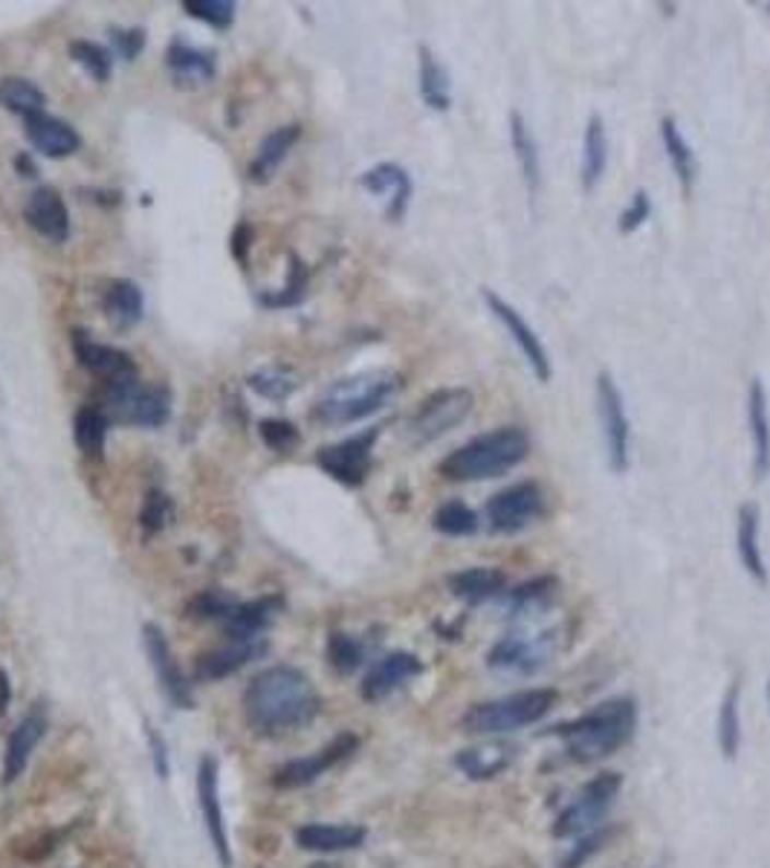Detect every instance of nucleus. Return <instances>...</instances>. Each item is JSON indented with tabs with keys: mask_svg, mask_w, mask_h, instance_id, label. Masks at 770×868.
I'll list each match as a JSON object with an SVG mask.
<instances>
[{
	"mask_svg": "<svg viewBox=\"0 0 770 868\" xmlns=\"http://www.w3.org/2000/svg\"><path fill=\"white\" fill-rule=\"evenodd\" d=\"M319 692L305 671L293 666H270L249 680L244 692L247 724L264 736L298 729L319 715Z\"/></svg>",
	"mask_w": 770,
	"mask_h": 868,
	"instance_id": "1",
	"label": "nucleus"
},
{
	"mask_svg": "<svg viewBox=\"0 0 770 868\" xmlns=\"http://www.w3.org/2000/svg\"><path fill=\"white\" fill-rule=\"evenodd\" d=\"M531 452V438L522 426H498L484 431L455 452H449L438 463V472L455 484H475V480H493L516 469Z\"/></svg>",
	"mask_w": 770,
	"mask_h": 868,
	"instance_id": "2",
	"label": "nucleus"
},
{
	"mask_svg": "<svg viewBox=\"0 0 770 868\" xmlns=\"http://www.w3.org/2000/svg\"><path fill=\"white\" fill-rule=\"evenodd\" d=\"M638 727V706L629 698H614V701L600 703L594 712L582 718L556 727V733L565 738L568 756L580 764H591L605 756L620 750Z\"/></svg>",
	"mask_w": 770,
	"mask_h": 868,
	"instance_id": "3",
	"label": "nucleus"
},
{
	"mask_svg": "<svg viewBox=\"0 0 770 868\" xmlns=\"http://www.w3.org/2000/svg\"><path fill=\"white\" fill-rule=\"evenodd\" d=\"M403 380L398 371L389 368H377V371H363L345 380L333 382L331 389L316 400L313 420L324 426H351L365 417H371L389 403L400 391Z\"/></svg>",
	"mask_w": 770,
	"mask_h": 868,
	"instance_id": "4",
	"label": "nucleus"
},
{
	"mask_svg": "<svg viewBox=\"0 0 770 868\" xmlns=\"http://www.w3.org/2000/svg\"><path fill=\"white\" fill-rule=\"evenodd\" d=\"M559 701L556 689H524V692H513L498 701H484L475 703L464 712L461 727L466 733L475 736H493V733H510V729L531 727L536 721H542L547 712L554 710Z\"/></svg>",
	"mask_w": 770,
	"mask_h": 868,
	"instance_id": "5",
	"label": "nucleus"
},
{
	"mask_svg": "<svg viewBox=\"0 0 770 868\" xmlns=\"http://www.w3.org/2000/svg\"><path fill=\"white\" fill-rule=\"evenodd\" d=\"M108 420L122 423V426H142V429H157L171 414V400L168 391L159 385H145L137 377L110 382L105 394V408Z\"/></svg>",
	"mask_w": 770,
	"mask_h": 868,
	"instance_id": "6",
	"label": "nucleus"
},
{
	"mask_svg": "<svg viewBox=\"0 0 770 868\" xmlns=\"http://www.w3.org/2000/svg\"><path fill=\"white\" fill-rule=\"evenodd\" d=\"M596 414L603 429L605 461L614 475H626L631 466V420L620 385L608 371L596 373Z\"/></svg>",
	"mask_w": 770,
	"mask_h": 868,
	"instance_id": "7",
	"label": "nucleus"
},
{
	"mask_svg": "<svg viewBox=\"0 0 770 868\" xmlns=\"http://www.w3.org/2000/svg\"><path fill=\"white\" fill-rule=\"evenodd\" d=\"M475 397L470 389H438L431 391L429 397L417 405V412L408 417L406 435L415 447H426L431 440L443 438L447 431H452L455 426L473 414Z\"/></svg>",
	"mask_w": 770,
	"mask_h": 868,
	"instance_id": "8",
	"label": "nucleus"
},
{
	"mask_svg": "<svg viewBox=\"0 0 770 868\" xmlns=\"http://www.w3.org/2000/svg\"><path fill=\"white\" fill-rule=\"evenodd\" d=\"M620 773H600V776L591 778L589 785L582 787V794L559 813V819L554 822V836L568 840V836H585L596 831L620 794Z\"/></svg>",
	"mask_w": 770,
	"mask_h": 868,
	"instance_id": "9",
	"label": "nucleus"
},
{
	"mask_svg": "<svg viewBox=\"0 0 770 868\" xmlns=\"http://www.w3.org/2000/svg\"><path fill=\"white\" fill-rule=\"evenodd\" d=\"M481 301H484L489 313L496 316L498 322H501V328L510 333V340H513L516 347L522 350L524 362L531 365L533 377H536L538 382H550V377H554L550 354H547V347H545V342H542V336H538V333L531 328V322H528V319H524V316L519 313V310H516V307L510 305L505 296H498L496 289L481 287Z\"/></svg>",
	"mask_w": 770,
	"mask_h": 868,
	"instance_id": "10",
	"label": "nucleus"
},
{
	"mask_svg": "<svg viewBox=\"0 0 770 868\" xmlns=\"http://www.w3.org/2000/svg\"><path fill=\"white\" fill-rule=\"evenodd\" d=\"M545 510V496L536 480H519L513 487L501 489L487 501V521L493 533L510 536L531 527Z\"/></svg>",
	"mask_w": 770,
	"mask_h": 868,
	"instance_id": "11",
	"label": "nucleus"
},
{
	"mask_svg": "<svg viewBox=\"0 0 770 868\" xmlns=\"http://www.w3.org/2000/svg\"><path fill=\"white\" fill-rule=\"evenodd\" d=\"M380 440V426L368 431H359L354 438H345L333 447H324L316 452V463L322 466L333 480H340L345 487H359L374 463V447Z\"/></svg>",
	"mask_w": 770,
	"mask_h": 868,
	"instance_id": "12",
	"label": "nucleus"
},
{
	"mask_svg": "<svg viewBox=\"0 0 770 868\" xmlns=\"http://www.w3.org/2000/svg\"><path fill=\"white\" fill-rule=\"evenodd\" d=\"M221 770H217L215 756H203L198 764V799L200 813H203V828L212 840V848L217 854L221 868H233V852H229V836H226L224 805H221Z\"/></svg>",
	"mask_w": 770,
	"mask_h": 868,
	"instance_id": "13",
	"label": "nucleus"
},
{
	"mask_svg": "<svg viewBox=\"0 0 770 868\" xmlns=\"http://www.w3.org/2000/svg\"><path fill=\"white\" fill-rule=\"evenodd\" d=\"M556 649L554 631H542L536 637L528 634H507L501 637L487 654V663L493 669L501 671H536L545 666L547 657Z\"/></svg>",
	"mask_w": 770,
	"mask_h": 868,
	"instance_id": "14",
	"label": "nucleus"
},
{
	"mask_svg": "<svg viewBox=\"0 0 770 868\" xmlns=\"http://www.w3.org/2000/svg\"><path fill=\"white\" fill-rule=\"evenodd\" d=\"M356 747H359V738L351 736V733H345V736H340V738H333L331 745L324 747V750L313 752V756H307V759L287 761L284 768L275 770L273 785L279 787V790H293V787L313 785L316 778L322 776V773H328L333 764H340L342 759H348Z\"/></svg>",
	"mask_w": 770,
	"mask_h": 868,
	"instance_id": "15",
	"label": "nucleus"
},
{
	"mask_svg": "<svg viewBox=\"0 0 770 868\" xmlns=\"http://www.w3.org/2000/svg\"><path fill=\"white\" fill-rule=\"evenodd\" d=\"M142 637H145V652H149V661L151 666H154V675H157L159 680V689L166 692V698L175 703V706H180V710H191V706H194V694H191V687L186 683V678H182L180 663L175 661L166 634H163L154 622H149V626L142 629Z\"/></svg>",
	"mask_w": 770,
	"mask_h": 868,
	"instance_id": "16",
	"label": "nucleus"
},
{
	"mask_svg": "<svg viewBox=\"0 0 770 868\" xmlns=\"http://www.w3.org/2000/svg\"><path fill=\"white\" fill-rule=\"evenodd\" d=\"M44 733H47V710L38 701L29 706V712L9 736L7 756H3V785H12V782H17V776H24L26 764L33 759L35 747L42 745Z\"/></svg>",
	"mask_w": 770,
	"mask_h": 868,
	"instance_id": "17",
	"label": "nucleus"
},
{
	"mask_svg": "<svg viewBox=\"0 0 770 868\" xmlns=\"http://www.w3.org/2000/svg\"><path fill=\"white\" fill-rule=\"evenodd\" d=\"M363 189L371 191L374 198L386 200V217L391 224H400L408 212V203H412V177L403 166L398 163H380V166L368 168L363 174Z\"/></svg>",
	"mask_w": 770,
	"mask_h": 868,
	"instance_id": "18",
	"label": "nucleus"
},
{
	"mask_svg": "<svg viewBox=\"0 0 770 868\" xmlns=\"http://www.w3.org/2000/svg\"><path fill=\"white\" fill-rule=\"evenodd\" d=\"M73 350L84 371L105 377L108 382L137 377V365H133L131 356L119 350V347L102 345V342L91 340L84 331H73Z\"/></svg>",
	"mask_w": 770,
	"mask_h": 868,
	"instance_id": "19",
	"label": "nucleus"
},
{
	"mask_svg": "<svg viewBox=\"0 0 770 868\" xmlns=\"http://www.w3.org/2000/svg\"><path fill=\"white\" fill-rule=\"evenodd\" d=\"M423 671V663L417 661L415 654L408 652H391L386 654V657H380V661L374 663L371 669H368V675H365L363 680V698L365 701H382V698H389L394 689H400L406 680L417 678Z\"/></svg>",
	"mask_w": 770,
	"mask_h": 868,
	"instance_id": "20",
	"label": "nucleus"
},
{
	"mask_svg": "<svg viewBox=\"0 0 770 868\" xmlns=\"http://www.w3.org/2000/svg\"><path fill=\"white\" fill-rule=\"evenodd\" d=\"M26 224L33 226L42 238L52 243H64L70 238V212L64 206V198L52 186L35 189L26 200Z\"/></svg>",
	"mask_w": 770,
	"mask_h": 868,
	"instance_id": "21",
	"label": "nucleus"
},
{
	"mask_svg": "<svg viewBox=\"0 0 770 868\" xmlns=\"http://www.w3.org/2000/svg\"><path fill=\"white\" fill-rule=\"evenodd\" d=\"M24 131L29 145H33L35 151H42L44 157L52 159L70 157V154H75L79 145H82L73 124H67L64 119L50 114H38L24 119Z\"/></svg>",
	"mask_w": 770,
	"mask_h": 868,
	"instance_id": "22",
	"label": "nucleus"
},
{
	"mask_svg": "<svg viewBox=\"0 0 770 868\" xmlns=\"http://www.w3.org/2000/svg\"><path fill=\"white\" fill-rule=\"evenodd\" d=\"M516 759H519V750L510 741H484V745L458 752L455 764L466 778L487 782V778L501 776Z\"/></svg>",
	"mask_w": 770,
	"mask_h": 868,
	"instance_id": "23",
	"label": "nucleus"
},
{
	"mask_svg": "<svg viewBox=\"0 0 770 868\" xmlns=\"http://www.w3.org/2000/svg\"><path fill=\"white\" fill-rule=\"evenodd\" d=\"M747 429L754 438V472L756 478L765 480L770 475V408L768 394L759 377L747 385Z\"/></svg>",
	"mask_w": 770,
	"mask_h": 868,
	"instance_id": "24",
	"label": "nucleus"
},
{
	"mask_svg": "<svg viewBox=\"0 0 770 868\" xmlns=\"http://www.w3.org/2000/svg\"><path fill=\"white\" fill-rule=\"evenodd\" d=\"M266 652V643L261 637L256 640H233V643L221 645L215 652L200 657L198 663V680H224L244 669L249 661H258Z\"/></svg>",
	"mask_w": 770,
	"mask_h": 868,
	"instance_id": "25",
	"label": "nucleus"
},
{
	"mask_svg": "<svg viewBox=\"0 0 770 868\" xmlns=\"http://www.w3.org/2000/svg\"><path fill=\"white\" fill-rule=\"evenodd\" d=\"M759 527H762V513H759V504L747 501V504L738 507V527H736V547H738V559H742V568H745L750 576L756 579V585H768V568H765V556H762V545H759Z\"/></svg>",
	"mask_w": 770,
	"mask_h": 868,
	"instance_id": "26",
	"label": "nucleus"
},
{
	"mask_svg": "<svg viewBox=\"0 0 770 868\" xmlns=\"http://www.w3.org/2000/svg\"><path fill=\"white\" fill-rule=\"evenodd\" d=\"M510 145H513L516 163L522 168L528 194H531V200H536L538 189H542V157H538V142L533 136L531 124L519 110H510Z\"/></svg>",
	"mask_w": 770,
	"mask_h": 868,
	"instance_id": "27",
	"label": "nucleus"
},
{
	"mask_svg": "<svg viewBox=\"0 0 770 868\" xmlns=\"http://www.w3.org/2000/svg\"><path fill=\"white\" fill-rule=\"evenodd\" d=\"M449 591L470 605H481L496 599L507 591V573L498 568H466L447 579Z\"/></svg>",
	"mask_w": 770,
	"mask_h": 868,
	"instance_id": "28",
	"label": "nucleus"
},
{
	"mask_svg": "<svg viewBox=\"0 0 770 868\" xmlns=\"http://www.w3.org/2000/svg\"><path fill=\"white\" fill-rule=\"evenodd\" d=\"M365 843V828L359 825H301L296 831V845L305 852L336 854L351 852Z\"/></svg>",
	"mask_w": 770,
	"mask_h": 868,
	"instance_id": "29",
	"label": "nucleus"
},
{
	"mask_svg": "<svg viewBox=\"0 0 770 868\" xmlns=\"http://www.w3.org/2000/svg\"><path fill=\"white\" fill-rule=\"evenodd\" d=\"M608 168V133H605L603 116L594 114L585 122L582 131V163H580V180L582 189L594 191L600 180L605 177Z\"/></svg>",
	"mask_w": 770,
	"mask_h": 868,
	"instance_id": "30",
	"label": "nucleus"
},
{
	"mask_svg": "<svg viewBox=\"0 0 770 868\" xmlns=\"http://www.w3.org/2000/svg\"><path fill=\"white\" fill-rule=\"evenodd\" d=\"M301 136V124H284L275 128L273 133H266L264 142L258 145L256 159L249 163V180L252 182H266L275 174V168L282 166L284 157L291 154V148Z\"/></svg>",
	"mask_w": 770,
	"mask_h": 868,
	"instance_id": "31",
	"label": "nucleus"
},
{
	"mask_svg": "<svg viewBox=\"0 0 770 868\" xmlns=\"http://www.w3.org/2000/svg\"><path fill=\"white\" fill-rule=\"evenodd\" d=\"M661 140H663V151H666V159H670L672 171L678 177V182L684 186V191H692L698 180V157L689 140L684 136V131L678 128V122L672 116H663L661 119Z\"/></svg>",
	"mask_w": 770,
	"mask_h": 868,
	"instance_id": "32",
	"label": "nucleus"
},
{
	"mask_svg": "<svg viewBox=\"0 0 770 868\" xmlns=\"http://www.w3.org/2000/svg\"><path fill=\"white\" fill-rule=\"evenodd\" d=\"M417 87H420V99L431 110H449L452 108V79L449 70L438 61V56L429 47H420V64H417Z\"/></svg>",
	"mask_w": 770,
	"mask_h": 868,
	"instance_id": "33",
	"label": "nucleus"
},
{
	"mask_svg": "<svg viewBox=\"0 0 770 868\" xmlns=\"http://www.w3.org/2000/svg\"><path fill=\"white\" fill-rule=\"evenodd\" d=\"M168 70L180 84H203L215 79V52L198 50L186 41H175L166 52Z\"/></svg>",
	"mask_w": 770,
	"mask_h": 868,
	"instance_id": "34",
	"label": "nucleus"
},
{
	"mask_svg": "<svg viewBox=\"0 0 770 868\" xmlns=\"http://www.w3.org/2000/svg\"><path fill=\"white\" fill-rule=\"evenodd\" d=\"M559 582L554 576H538V579H528L513 591H507L505 596V614L513 617V620H522V617H533V614L545 611L547 605L554 603V594Z\"/></svg>",
	"mask_w": 770,
	"mask_h": 868,
	"instance_id": "35",
	"label": "nucleus"
},
{
	"mask_svg": "<svg viewBox=\"0 0 770 868\" xmlns=\"http://www.w3.org/2000/svg\"><path fill=\"white\" fill-rule=\"evenodd\" d=\"M279 611L275 599H256V603H238L235 611L226 617L224 629L233 640H256L261 631L270 626V620Z\"/></svg>",
	"mask_w": 770,
	"mask_h": 868,
	"instance_id": "36",
	"label": "nucleus"
},
{
	"mask_svg": "<svg viewBox=\"0 0 770 868\" xmlns=\"http://www.w3.org/2000/svg\"><path fill=\"white\" fill-rule=\"evenodd\" d=\"M142 289L128 278H117L105 293V313L117 328H133L142 319Z\"/></svg>",
	"mask_w": 770,
	"mask_h": 868,
	"instance_id": "37",
	"label": "nucleus"
},
{
	"mask_svg": "<svg viewBox=\"0 0 770 868\" xmlns=\"http://www.w3.org/2000/svg\"><path fill=\"white\" fill-rule=\"evenodd\" d=\"M108 429H110L108 414L102 412V408H96V405H84L82 412L75 414L73 423L75 447L82 449L84 455L102 457V452H105V440H108Z\"/></svg>",
	"mask_w": 770,
	"mask_h": 868,
	"instance_id": "38",
	"label": "nucleus"
},
{
	"mask_svg": "<svg viewBox=\"0 0 770 868\" xmlns=\"http://www.w3.org/2000/svg\"><path fill=\"white\" fill-rule=\"evenodd\" d=\"M0 105H3L9 114H17L24 116V119H29V116L44 114L47 99H44V93L38 91L33 82L17 79V75H7V79H0Z\"/></svg>",
	"mask_w": 770,
	"mask_h": 868,
	"instance_id": "39",
	"label": "nucleus"
},
{
	"mask_svg": "<svg viewBox=\"0 0 770 868\" xmlns=\"http://www.w3.org/2000/svg\"><path fill=\"white\" fill-rule=\"evenodd\" d=\"M738 701H742V683L738 678L730 683L724 701L719 710V747L727 759H736L742 747V715H738Z\"/></svg>",
	"mask_w": 770,
	"mask_h": 868,
	"instance_id": "40",
	"label": "nucleus"
},
{
	"mask_svg": "<svg viewBox=\"0 0 770 868\" xmlns=\"http://www.w3.org/2000/svg\"><path fill=\"white\" fill-rule=\"evenodd\" d=\"M431 524H435L440 536L449 538L475 536L481 527L478 513L470 504H464V501H447V504H440L435 510V515H431Z\"/></svg>",
	"mask_w": 770,
	"mask_h": 868,
	"instance_id": "41",
	"label": "nucleus"
},
{
	"mask_svg": "<svg viewBox=\"0 0 770 868\" xmlns=\"http://www.w3.org/2000/svg\"><path fill=\"white\" fill-rule=\"evenodd\" d=\"M247 385L256 394H261V397L282 403V400H287L298 389V380L296 373L287 371V368H261V371L249 373Z\"/></svg>",
	"mask_w": 770,
	"mask_h": 868,
	"instance_id": "42",
	"label": "nucleus"
},
{
	"mask_svg": "<svg viewBox=\"0 0 770 868\" xmlns=\"http://www.w3.org/2000/svg\"><path fill=\"white\" fill-rule=\"evenodd\" d=\"M365 661V645L356 640L354 634H342V631H333L328 637V663L340 675H354Z\"/></svg>",
	"mask_w": 770,
	"mask_h": 868,
	"instance_id": "43",
	"label": "nucleus"
},
{
	"mask_svg": "<svg viewBox=\"0 0 770 868\" xmlns=\"http://www.w3.org/2000/svg\"><path fill=\"white\" fill-rule=\"evenodd\" d=\"M70 56L84 73L96 79V82H108L114 73V56H110L102 44L96 41H73L70 44Z\"/></svg>",
	"mask_w": 770,
	"mask_h": 868,
	"instance_id": "44",
	"label": "nucleus"
},
{
	"mask_svg": "<svg viewBox=\"0 0 770 868\" xmlns=\"http://www.w3.org/2000/svg\"><path fill=\"white\" fill-rule=\"evenodd\" d=\"M182 9L215 29H229L235 21V3H226V0H182Z\"/></svg>",
	"mask_w": 770,
	"mask_h": 868,
	"instance_id": "45",
	"label": "nucleus"
},
{
	"mask_svg": "<svg viewBox=\"0 0 770 868\" xmlns=\"http://www.w3.org/2000/svg\"><path fill=\"white\" fill-rule=\"evenodd\" d=\"M258 435L264 440V447L273 449V452H291L301 440L296 426L291 420H279V417H266V420L258 423Z\"/></svg>",
	"mask_w": 770,
	"mask_h": 868,
	"instance_id": "46",
	"label": "nucleus"
},
{
	"mask_svg": "<svg viewBox=\"0 0 770 868\" xmlns=\"http://www.w3.org/2000/svg\"><path fill=\"white\" fill-rule=\"evenodd\" d=\"M305 296H307V270L305 264L293 255L291 275H287V284H284L282 293H275V296H261V301H264L266 307H293Z\"/></svg>",
	"mask_w": 770,
	"mask_h": 868,
	"instance_id": "47",
	"label": "nucleus"
},
{
	"mask_svg": "<svg viewBox=\"0 0 770 868\" xmlns=\"http://www.w3.org/2000/svg\"><path fill=\"white\" fill-rule=\"evenodd\" d=\"M171 521V501H168L166 492L159 489H151L145 501H142L140 510V524L145 533H159Z\"/></svg>",
	"mask_w": 770,
	"mask_h": 868,
	"instance_id": "48",
	"label": "nucleus"
},
{
	"mask_svg": "<svg viewBox=\"0 0 770 868\" xmlns=\"http://www.w3.org/2000/svg\"><path fill=\"white\" fill-rule=\"evenodd\" d=\"M235 605L238 603L224 591H203L189 608L198 620H226L235 611Z\"/></svg>",
	"mask_w": 770,
	"mask_h": 868,
	"instance_id": "49",
	"label": "nucleus"
},
{
	"mask_svg": "<svg viewBox=\"0 0 770 868\" xmlns=\"http://www.w3.org/2000/svg\"><path fill=\"white\" fill-rule=\"evenodd\" d=\"M649 217H652V198H649L647 189H638L629 198V203H626V209L620 212V217H617V229H620L623 235H631V231H638L640 226L647 224Z\"/></svg>",
	"mask_w": 770,
	"mask_h": 868,
	"instance_id": "50",
	"label": "nucleus"
},
{
	"mask_svg": "<svg viewBox=\"0 0 770 868\" xmlns=\"http://www.w3.org/2000/svg\"><path fill=\"white\" fill-rule=\"evenodd\" d=\"M110 38H114V47H117V52L125 61H133L145 47V33L142 29H110Z\"/></svg>",
	"mask_w": 770,
	"mask_h": 868,
	"instance_id": "51",
	"label": "nucleus"
},
{
	"mask_svg": "<svg viewBox=\"0 0 770 868\" xmlns=\"http://www.w3.org/2000/svg\"><path fill=\"white\" fill-rule=\"evenodd\" d=\"M603 843H605V834H603V831H591V834H585V840H582V843L577 845V848H573L571 857L565 860V866H562V868H580L582 863L589 860L591 854L600 852V848H603Z\"/></svg>",
	"mask_w": 770,
	"mask_h": 868,
	"instance_id": "52",
	"label": "nucleus"
},
{
	"mask_svg": "<svg viewBox=\"0 0 770 868\" xmlns=\"http://www.w3.org/2000/svg\"><path fill=\"white\" fill-rule=\"evenodd\" d=\"M151 738V750H154V768H157L159 778L168 776V756H166V745L163 738H157V733H149Z\"/></svg>",
	"mask_w": 770,
	"mask_h": 868,
	"instance_id": "53",
	"label": "nucleus"
},
{
	"mask_svg": "<svg viewBox=\"0 0 770 868\" xmlns=\"http://www.w3.org/2000/svg\"><path fill=\"white\" fill-rule=\"evenodd\" d=\"M249 240H252V231H249L247 224H240L238 229H235V235H233V252H235V258H238V261H247Z\"/></svg>",
	"mask_w": 770,
	"mask_h": 868,
	"instance_id": "54",
	"label": "nucleus"
},
{
	"mask_svg": "<svg viewBox=\"0 0 770 868\" xmlns=\"http://www.w3.org/2000/svg\"><path fill=\"white\" fill-rule=\"evenodd\" d=\"M9 703H12V683H9V675L0 669V718L7 715Z\"/></svg>",
	"mask_w": 770,
	"mask_h": 868,
	"instance_id": "55",
	"label": "nucleus"
},
{
	"mask_svg": "<svg viewBox=\"0 0 770 868\" xmlns=\"http://www.w3.org/2000/svg\"><path fill=\"white\" fill-rule=\"evenodd\" d=\"M15 168L21 174H24V177H35V163L33 159H29V154H17L15 157Z\"/></svg>",
	"mask_w": 770,
	"mask_h": 868,
	"instance_id": "56",
	"label": "nucleus"
},
{
	"mask_svg": "<svg viewBox=\"0 0 770 868\" xmlns=\"http://www.w3.org/2000/svg\"><path fill=\"white\" fill-rule=\"evenodd\" d=\"M310 868H340V866H333V863H313Z\"/></svg>",
	"mask_w": 770,
	"mask_h": 868,
	"instance_id": "57",
	"label": "nucleus"
},
{
	"mask_svg": "<svg viewBox=\"0 0 770 868\" xmlns=\"http://www.w3.org/2000/svg\"><path fill=\"white\" fill-rule=\"evenodd\" d=\"M768 694H770V689H768Z\"/></svg>",
	"mask_w": 770,
	"mask_h": 868,
	"instance_id": "58",
	"label": "nucleus"
}]
</instances>
